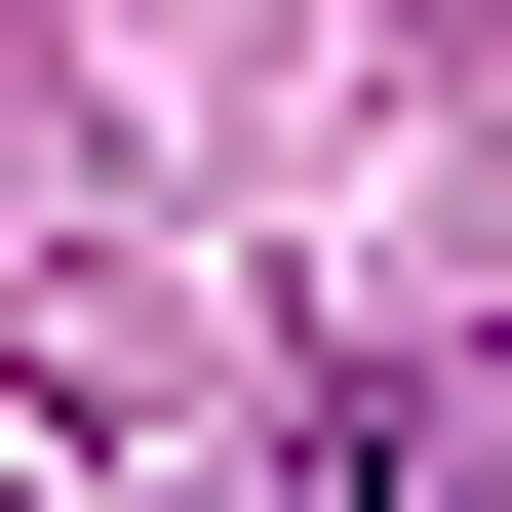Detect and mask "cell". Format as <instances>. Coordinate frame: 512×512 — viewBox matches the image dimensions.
<instances>
[{
  "instance_id": "1",
  "label": "cell",
  "mask_w": 512,
  "mask_h": 512,
  "mask_svg": "<svg viewBox=\"0 0 512 512\" xmlns=\"http://www.w3.org/2000/svg\"><path fill=\"white\" fill-rule=\"evenodd\" d=\"M355 512H512V355H434V394H355Z\"/></svg>"
}]
</instances>
